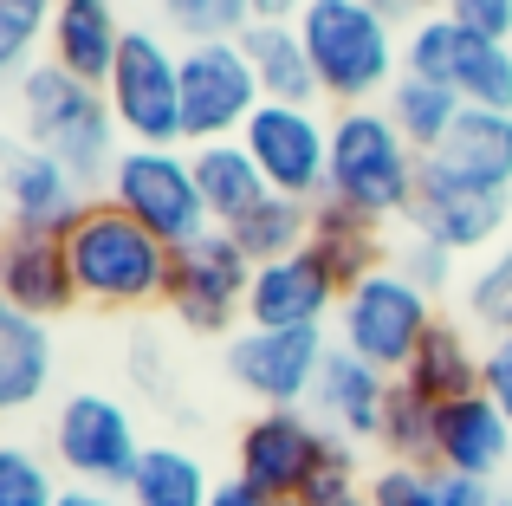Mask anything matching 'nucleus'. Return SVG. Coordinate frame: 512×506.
<instances>
[{
	"mask_svg": "<svg viewBox=\"0 0 512 506\" xmlns=\"http://www.w3.org/2000/svg\"><path fill=\"white\" fill-rule=\"evenodd\" d=\"M480 377H487V344H474V331L454 325V318H435V331L422 338L415 364L402 370L396 383H409L415 396H428L435 409H448V403L480 396Z\"/></svg>",
	"mask_w": 512,
	"mask_h": 506,
	"instance_id": "22",
	"label": "nucleus"
},
{
	"mask_svg": "<svg viewBox=\"0 0 512 506\" xmlns=\"http://www.w3.org/2000/svg\"><path fill=\"white\" fill-rule=\"evenodd\" d=\"M214 506H266V500L253 494V487H240V481H221L214 487Z\"/></svg>",
	"mask_w": 512,
	"mask_h": 506,
	"instance_id": "46",
	"label": "nucleus"
},
{
	"mask_svg": "<svg viewBox=\"0 0 512 506\" xmlns=\"http://www.w3.org/2000/svg\"><path fill=\"white\" fill-rule=\"evenodd\" d=\"M240 52L253 59V78H260L266 104H318V72H312V52L299 39V20H253L240 33Z\"/></svg>",
	"mask_w": 512,
	"mask_h": 506,
	"instance_id": "24",
	"label": "nucleus"
},
{
	"mask_svg": "<svg viewBox=\"0 0 512 506\" xmlns=\"http://www.w3.org/2000/svg\"><path fill=\"white\" fill-rule=\"evenodd\" d=\"M422 163L428 156L402 137L383 104L331 117V195L344 208H357V215L383 221V228L409 221L415 189H422Z\"/></svg>",
	"mask_w": 512,
	"mask_h": 506,
	"instance_id": "4",
	"label": "nucleus"
},
{
	"mask_svg": "<svg viewBox=\"0 0 512 506\" xmlns=\"http://www.w3.org/2000/svg\"><path fill=\"white\" fill-rule=\"evenodd\" d=\"M363 7L383 13V20L396 26V33H415L422 20H435V13H441V0H363Z\"/></svg>",
	"mask_w": 512,
	"mask_h": 506,
	"instance_id": "42",
	"label": "nucleus"
},
{
	"mask_svg": "<svg viewBox=\"0 0 512 506\" xmlns=\"http://www.w3.org/2000/svg\"><path fill=\"white\" fill-rule=\"evenodd\" d=\"M500 506H512V500H500Z\"/></svg>",
	"mask_w": 512,
	"mask_h": 506,
	"instance_id": "48",
	"label": "nucleus"
},
{
	"mask_svg": "<svg viewBox=\"0 0 512 506\" xmlns=\"http://www.w3.org/2000/svg\"><path fill=\"white\" fill-rule=\"evenodd\" d=\"M52 13H59V0H0V65L13 78L33 65V46L52 33Z\"/></svg>",
	"mask_w": 512,
	"mask_h": 506,
	"instance_id": "35",
	"label": "nucleus"
},
{
	"mask_svg": "<svg viewBox=\"0 0 512 506\" xmlns=\"http://www.w3.org/2000/svg\"><path fill=\"white\" fill-rule=\"evenodd\" d=\"M506 461H512V422L500 416V403L487 390L441 409V429H435V468L441 474L493 481Z\"/></svg>",
	"mask_w": 512,
	"mask_h": 506,
	"instance_id": "21",
	"label": "nucleus"
},
{
	"mask_svg": "<svg viewBox=\"0 0 512 506\" xmlns=\"http://www.w3.org/2000/svg\"><path fill=\"white\" fill-rule=\"evenodd\" d=\"M402 72L435 78V85H448L461 104H480V111H512V46L467 33L448 13L402 33Z\"/></svg>",
	"mask_w": 512,
	"mask_h": 506,
	"instance_id": "10",
	"label": "nucleus"
},
{
	"mask_svg": "<svg viewBox=\"0 0 512 506\" xmlns=\"http://www.w3.org/2000/svg\"><path fill=\"white\" fill-rule=\"evenodd\" d=\"M240 143L260 163L273 195H292L312 208L331 195V117H318V104H260Z\"/></svg>",
	"mask_w": 512,
	"mask_h": 506,
	"instance_id": "11",
	"label": "nucleus"
},
{
	"mask_svg": "<svg viewBox=\"0 0 512 506\" xmlns=\"http://www.w3.org/2000/svg\"><path fill=\"white\" fill-rule=\"evenodd\" d=\"M143 448L150 442L137 435V416L104 390L65 396L59 416H52V455H59V468L72 474V487L124 494L130 474H137V461H143Z\"/></svg>",
	"mask_w": 512,
	"mask_h": 506,
	"instance_id": "9",
	"label": "nucleus"
},
{
	"mask_svg": "<svg viewBox=\"0 0 512 506\" xmlns=\"http://www.w3.org/2000/svg\"><path fill=\"white\" fill-rule=\"evenodd\" d=\"M363 487H370V481H363L357 442L325 435V455H318V468H312V481H305V500L299 506H344V500H357Z\"/></svg>",
	"mask_w": 512,
	"mask_h": 506,
	"instance_id": "34",
	"label": "nucleus"
},
{
	"mask_svg": "<svg viewBox=\"0 0 512 506\" xmlns=\"http://www.w3.org/2000/svg\"><path fill=\"white\" fill-rule=\"evenodd\" d=\"M441 506H500L493 481H467V474H441Z\"/></svg>",
	"mask_w": 512,
	"mask_h": 506,
	"instance_id": "43",
	"label": "nucleus"
},
{
	"mask_svg": "<svg viewBox=\"0 0 512 506\" xmlns=\"http://www.w3.org/2000/svg\"><path fill=\"white\" fill-rule=\"evenodd\" d=\"M389 390H396V377H383L376 364H363V357H350L344 344H331L325 370H318V390H312V416L325 422L331 435H344V442H383V416H389Z\"/></svg>",
	"mask_w": 512,
	"mask_h": 506,
	"instance_id": "19",
	"label": "nucleus"
},
{
	"mask_svg": "<svg viewBox=\"0 0 512 506\" xmlns=\"http://www.w3.org/2000/svg\"><path fill=\"white\" fill-rule=\"evenodd\" d=\"M428 163H441L448 176L474 182V189H493V195H512V111H480L467 104L461 124L448 130Z\"/></svg>",
	"mask_w": 512,
	"mask_h": 506,
	"instance_id": "23",
	"label": "nucleus"
},
{
	"mask_svg": "<svg viewBox=\"0 0 512 506\" xmlns=\"http://www.w3.org/2000/svg\"><path fill=\"white\" fill-rule=\"evenodd\" d=\"M247 292H253V260L227 228H208L201 241L175 247L169 273V312L195 338H234L247 331Z\"/></svg>",
	"mask_w": 512,
	"mask_h": 506,
	"instance_id": "7",
	"label": "nucleus"
},
{
	"mask_svg": "<svg viewBox=\"0 0 512 506\" xmlns=\"http://www.w3.org/2000/svg\"><path fill=\"white\" fill-rule=\"evenodd\" d=\"M325 422L312 409H260L247 429L234 435V481L253 487L266 506L305 500L318 455H325Z\"/></svg>",
	"mask_w": 512,
	"mask_h": 506,
	"instance_id": "13",
	"label": "nucleus"
},
{
	"mask_svg": "<svg viewBox=\"0 0 512 506\" xmlns=\"http://www.w3.org/2000/svg\"><path fill=\"white\" fill-rule=\"evenodd\" d=\"M344 506H370V500H363V494H357V500H344Z\"/></svg>",
	"mask_w": 512,
	"mask_h": 506,
	"instance_id": "47",
	"label": "nucleus"
},
{
	"mask_svg": "<svg viewBox=\"0 0 512 506\" xmlns=\"http://www.w3.org/2000/svg\"><path fill=\"white\" fill-rule=\"evenodd\" d=\"M299 39L312 52L318 91L338 111L383 104L402 78V33L383 13H370L363 0H312L299 13Z\"/></svg>",
	"mask_w": 512,
	"mask_h": 506,
	"instance_id": "3",
	"label": "nucleus"
},
{
	"mask_svg": "<svg viewBox=\"0 0 512 506\" xmlns=\"http://www.w3.org/2000/svg\"><path fill=\"white\" fill-rule=\"evenodd\" d=\"M480 390L500 403V416L512 422V331L506 338H487V377H480Z\"/></svg>",
	"mask_w": 512,
	"mask_h": 506,
	"instance_id": "40",
	"label": "nucleus"
},
{
	"mask_svg": "<svg viewBox=\"0 0 512 506\" xmlns=\"http://www.w3.org/2000/svg\"><path fill=\"white\" fill-rule=\"evenodd\" d=\"M331 344L338 338H325V331H253L247 325L227 338L221 364H227V383L240 396H253L260 409H305Z\"/></svg>",
	"mask_w": 512,
	"mask_h": 506,
	"instance_id": "14",
	"label": "nucleus"
},
{
	"mask_svg": "<svg viewBox=\"0 0 512 506\" xmlns=\"http://www.w3.org/2000/svg\"><path fill=\"white\" fill-rule=\"evenodd\" d=\"M104 202H117L130 221H143L163 247H188V241H201V234L214 228L208 202H201V182H195V156H188L182 143H175V150L124 143Z\"/></svg>",
	"mask_w": 512,
	"mask_h": 506,
	"instance_id": "6",
	"label": "nucleus"
},
{
	"mask_svg": "<svg viewBox=\"0 0 512 506\" xmlns=\"http://www.w3.org/2000/svg\"><path fill=\"white\" fill-rule=\"evenodd\" d=\"M59 506H130L124 494H104V487H65Z\"/></svg>",
	"mask_w": 512,
	"mask_h": 506,
	"instance_id": "44",
	"label": "nucleus"
},
{
	"mask_svg": "<svg viewBox=\"0 0 512 506\" xmlns=\"http://www.w3.org/2000/svg\"><path fill=\"white\" fill-rule=\"evenodd\" d=\"M65 487L52 481V468L33 455V448L7 442L0 448V506H59Z\"/></svg>",
	"mask_w": 512,
	"mask_h": 506,
	"instance_id": "36",
	"label": "nucleus"
},
{
	"mask_svg": "<svg viewBox=\"0 0 512 506\" xmlns=\"http://www.w3.org/2000/svg\"><path fill=\"white\" fill-rule=\"evenodd\" d=\"M344 286L312 247L292 260L253 266V292H247V325L253 331H325V318H338Z\"/></svg>",
	"mask_w": 512,
	"mask_h": 506,
	"instance_id": "17",
	"label": "nucleus"
},
{
	"mask_svg": "<svg viewBox=\"0 0 512 506\" xmlns=\"http://www.w3.org/2000/svg\"><path fill=\"white\" fill-rule=\"evenodd\" d=\"M13 104H20V143L59 156L91 195L111 189L117 156H124V130H117V111L98 85H85L65 65L39 59L13 78Z\"/></svg>",
	"mask_w": 512,
	"mask_h": 506,
	"instance_id": "1",
	"label": "nucleus"
},
{
	"mask_svg": "<svg viewBox=\"0 0 512 506\" xmlns=\"http://www.w3.org/2000/svg\"><path fill=\"white\" fill-rule=\"evenodd\" d=\"M312 253L338 273V286H357V279L383 273L396 253L383 241V221L357 215V208H344L338 195H325V202L312 208Z\"/></svg>",
	"mask_w": 512,
	"mask_h": 506,
	"instance_id": "26",
	"label": "nucleus"
},
{
	"mask_svg": "<svg viewBox=\"0 0 512 506\" xmlns=\"http://www.w3.org/2000/svg\"><path fill=\"white\" fill-rule=\"evenodd\" d=\"M506 228H512V195L474 189V182L448 176L441 163H422V189H415V208H409V234H422V241L448 247L454 260H467V253L506 247Z\"/></svg>",
	"mask_w": 512,
	"mask_h": 506,
	"instance_id": "15",
	"label": "nucleus"
},
{
	"mask_svg": "<svg viewBox=\"0 0 512 506\" xmlns=\"http://www.w3.org/2000/svg\"><path fill=\"white\" fill-rule=\"evenodd\" d=\"M52 370H59V351H52V325L46 318H26L0 305V409L20 416L39 396L52 390Z\"/></svg>",
	"mask_w": 512,
	"mask_h": 506,
	"instance_id": "25",
	"label": "nucleus"
},
{
	"mask_svg": "<svg viewBox=\"0 0 512 506\" xmlns=\"http://www.w3.org/2000/svg\"><path fill=\"white\" fill-rule=\"evenodd\" d=\"M389 266H396V273H409L415 286L435 299V292H448V286H454V266H461V260H454L448 247L422 241V234H402V247H396V260H389Z\"/></svg>",
	"mask_w": 512,
	"mask_h": 506,
	"instance_id": "38",
	"label": "nucleus"
},
{
	"mask_svg": "<svg viewBox=\"0 0 512 506\" xmlns=\"http://www.w3.org/2000/svg\"><path fill=\"white\" fill-rule=\"evenodd\" d=\"M0 202H7V234H52V241H65V234L91 215L98 195H91L59 156H46V150L13 137L7 169H0Z\"/></svg>",
	"mask_w": 512,
	"mask_h": 506,
	"instance_id": "16",
	"label": "nucleus"
},
{
	"mask_svg": "<svg viewBox=\"0 0 512 506\" xmlns=\"http://www.w3.org/2000/svg\"><path fill=\"white\" fill-rule=\"evenodd\" d=\"M195 156V182H201V202H208V215H214V228H234V221H247L253 208L266 202V176H260V163L247 156V143L240 137H227V143H201V150H188Z\"/></svg>",
	"mask_w": 512,
	"mask_h": 506,
	"instance_id": "27",
	"label": "nucleus"
},
{
	"mask_svg": "<svg viewBox=\"0 0 512 506\" xmlns=\"http://www.w3.org/2000/svg\"><path fill=\"white\" fill-rule=\"evenodd\" d=\"M467 325H480L487 338H506L512 331V241L493 247L487 260H480V273H467Z\"/></svg>",
	"mask_w": 512,
	"mask_h": 506,
	"instance_id": "33",
	"label": "nucleus"
},
{
	"mask_svg": "<svg viewBox=\"0 0 512 506\" xmlns=\"http://www.w3.org/2000/svg\"><path fill=\"white\" fill-rule=\"evenodd\" d=\"M240 241L253 266H273V260H292V253L312 247V202H292V195H266L247 221L227 228Z\"/></svg>",
	"mask_w": 512,
	"mask_h": 506,
	"instance_id": "30",
	"label": "nucleus"
},
{
	"mask_svg": "<svg viewBox=\"0 0 512 506\" xmlns=\"http://www.w3.org/2000/svg\"><path fill=\"white\" fill-rule=\"evenodd\" d=\"M435 429H441V409L428 396H415L409 383L389 390V416H383V455L389 461H409V468H435Z\"/></svg>",
	"mask_w": 512,
	"mask_h": 506,
	"instance_id": "31",
	"label": "nucleus"
},
{
	"mask_svg": "<svg viewBox=\"0 0 512 506\" xmlns=\"http://www.w3.org/2000/svg\"><path fill=\"white\" fill-rule=\"evenodd\" d=\"M72 253L78 299L98 312H143V305H169V273L175 247H163L143 221H130L117 202H91V215L65 234Z\"/></svg>",
	"mask_w": 512,
	"mask_h": 506,
	"instance_id": "2",
	"label": "nucleus"
},
{
	"mask_svg": "<svg viewBox=\"0 0 512 506\" xmlns=\"http://www.w3.org/2000/svg\"><path fill=\"white\" fill-rule=\"evenodd\" d=\"M0 305L26 318H46V325L59 312H72V305H85L65 241H52V234H7L0 241Z\"/></svg>",
	"mask_w": 512,
	"mask_h": 506,
	"instance_id": "18",
	"label": "nucleus"
},
{
	"mask_svg": "<svg viewBox=\"0 0 512 506\" xmlns=\"http://www.w3.org/2000/svg\"><path fill=\"white\" fill-rule=\"evenodd\" d=\"M441 13H448V20H461L467 33L512 46V0H441Z\"/></svg>",
	"mask_w": 512,
	"mask_h": 506,
	"instance_id": "39",
	"label": "nucleus"
},
{
	"mask_svg": "<svg viewBox=\"0 0 512 506\" xmlns=\"http://www.w3.org/2000/svg\"><path fill=\"white\" fill-rule=\"evenodd\" d=\"M383 111L396 117V130L415 143V150H422V156H435L441 143H448V130L461 124V111H467V104L454 98L448 85H435V78L402 72V78H396V91L383 98Z\"/></svg>",
	"mask_w": 512,
	"mask_h": 506,
	"instance_id": "29",
	"label": "nucleus"
},
{
	"mask_svg": "<svg viewBox=\"0 0 512 506\" xmlns=\"http://www.w3.org/2000/svg\"><path fill=\"white\" fill-rule=\"evenodd\" d=\"M130 370H137V390H150V396L169 390V357H163V344H156L150 331L130 344Z\"/></svg>",
	"mask_w": 512,
	"mask_h": 506,
	"instance_id": "41",
	"label": "nucleus"
},
{
	"mask_svg": "<svg viewBox=\"0 0 512 506\" xmlns=\"http://www.w3.org/2000/svg\"><path fill=\"white\" fill-rule=\"evenodd\" d=\"M104 98H111V111H117L124 143L175 150V143H182V52H175L156 26H130L124 59H117Z\"/></svg>",
	"mask_w": 512,
	"mask_h": 506,
	"instance_id": "8",
	"label": "nucleus"
},
{
	"mask_svg": "<svg viewBox=\"0 0 512 506\" xmlns=\"http://www.w3.org/2000/svg\"><path fill=\"white\" fill-rule=\"evenodd\" d=\"M214 487L221 481H208V461L195 448L150 442L137 474H130V487H124V500L130 506H214Z\"/></svg>",
	"mask_w": 512,
	"mask_h": 506,
	"instance_id": "28",
	"label": "nucleus"
},
{
	"mask_svg": "<svg viewBox=\"0 0 512 506\" xmlns=\"http://www.w3.org/2000/svg\"><path fill=\"white\" fill-rule=\"evenodd\" d=\"M292 506H299V500H292Z\"/></svg>",
	"mask_w": 512,
	"mask_h": 506,
	"instance_id": "49",
	"label": "nucleus"
},
{
	"mask_svg": "<svg viewBox=\"0 0 512 506\" xmlns=\"http://www.w3.org/2000/svg\"><path fill=\"white\" fill-rule=\"evenodd\" d=\"M370 506H441V468H409V461H383L363 487Z\"/></svg>",
	"mask_w": 512,
	"mask_h": 506,
	"instance_id": "37",
	"label": "nucleus"
},
{
	"mask_svg": "<svg viewBox=\"0 0 512 506\" xmlns=\"http://www.w3.org/2000/svg\"><path fill=\"white\" fill-rule=\"evenodd\" d=\"M266 104L253 59L240 39H214V46H182V143H227L247 130V117Z\"/></svg>",
	"mask_w": 512,
	"mask_h": 506,
	"instance_id": "12",
	"label": "nucleus"
},
{
	"mask_svg": "<svg viewBox=\"0 0 512 506\" xmlns=\"http://www.w3.org/2000/svg\"><path fill=\"white\" fill-rule=\"evenodd\" d=\"M435 318H441L435 299H428L409 273L383 266V273L344 286V305H338L331 325H338V344L350 357L376 364L383 377H402V370L415 364V351H422V338L435 331Z\"/></svg>",
	"mask_w": 512,
	"mask_h": 506,
	"instance_id": "5",
	"label": "nucleus"
},
{
	"mask_svg": "<svg viewBox=\"0 0 512 506\" xmlns=\"http://www.w3.org/2000/svg\"><path fill=\"white\" fill-rule=\"evenodd\" d=\"M305 7H312V0H253V20H286L292 26Z\"/></svg>",
	"mask_w": 512,
	"mask_h": 506,
	"instance_id": "45",
	"label": "nucleus"
},
{
	"mask_svg": "<svg viewBox=\"0 0 512 506\" xmlns=\"http://www.w3.org/2000/svg\"><path fill=\"white\" fill-rule=\"evenodd\" d=\"M124 13H117V0H59V13H52V33H46V59L65 65L72 78H85V85H111L117 59H124Z\"/></svg>",
	"mask_w": 512,
	"mask_h": 506,
	"instance_id": "20",
	"label": "nucleus"
},
{
	"mask_svg": "<svg viewBox=\"0 0 512 506\" xmlns=\"http://www.w3.org/2000/svg\"><path fill=\"white\" fill-rule=\"evenodd\" d=\"M163 26L182 46H214V39H240L253 26V0H156Z\"/></svg>",
	"mask_w": 512,
	"mask_h": 506,
	"instance_id": "32",
	"label": "nucleus"
}]
</instances>
